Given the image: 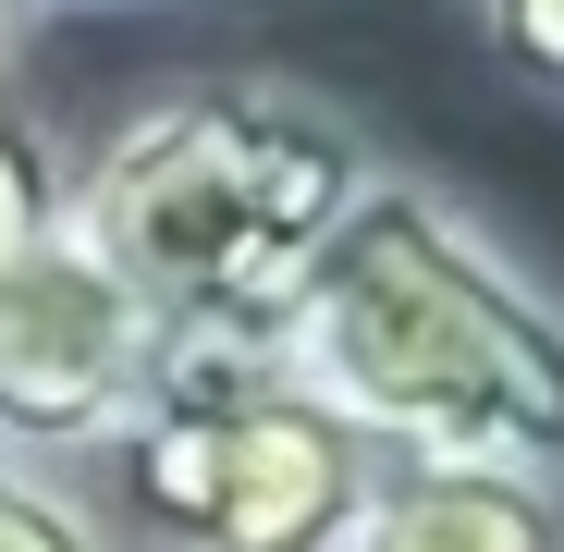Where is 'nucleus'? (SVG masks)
Instances as JSON below:
<instances>
[{
    "label": "nucleus",
    "instance_id": "obj_2",
    "mask_svg": "<svg viewBox=\"0 0 564 552\" xmlns=\"http://www.w3.org/2000/svg\"><path fill=\"white\" fill-rule=\"evenodd\" d=\"M368 148L319 86L282 74H184L123 111L74 184V234L160 307V332H258L282 344L307 270L368 209Z\"/></svg>",
    "mask_w": 564,
    "mask_h": 552
},
{
    "label": "nucleus",
    "instance_id": "obj_3",
    "mask_svg": "<svg viewBox=\"0 0 564 552\" xmlns=\"http://www.w3.org/2000/svg\"><path fill=\"white\" fill-rule=\"evenodd\" d=\"M381 479V442L344 430L258 332H172L135 430L86 467L135 552H344Z\"/></svg>",
    "mask_w": 564,
    "mask_h": 552
},
{
    "label": "nucleus",
    "instance_id": "obj_1",
    "mask_svg": "<svg viewBox=\"0 0 564 552\" xmlns=\"http://www.w3.org/2000/svg\"><path fill=\"white\" fill-rule=\"evenodd\" d=\"M295 381L381 467L564 479V295L417 172H381L282 320Z\"/></svg>",
    "mask_w": 564,
    "mask_h": 552
},
{
    "label": "nucleus",
    "instance_id": "obj_6",
    "mask_svg": "<svg viewBox=\"0 0 564 552\" xmlns=\"http://www.w3.org/2000/svg\"><path fill=\"white\" fill-rule=\"evenodd\" d=\"M74 160H62V136L25 111V99H0V270L13 258H37L62 221H74Z\"/></svg>",
    "mask_w": 564,
    "mask_h": 552
},
{
    "label": "nucleus",
    "instance_id": "obj_10",
    "mask_svg": "<svg viewBox=\"0 0 564 552\" xmlns=\"http://www.w3.org/2000/svg\"><path fill=\"white\" fill-rule=\"evenodd\" d=\"M50 13H160V0H50Z\"/></svg>",
    "mask_w": 564,
    "mask_h": 552
},
{
    "label": "nucleus",
    "instance_id": "obj_4",
    "mask_svg": "<svg viewBox=\"0 0 564 552\" xmlns=\"http://www.w3.org/2000/svg\"><path fill=\"white\" fill-rule=\"evenodd\" d=\"M160 356H172L160 307L62 221L37 258L0 270V454H37V467L86 479L135 430Z\"/></svg>",
    "mask_w": 564,
    "mask_h": 552
},
{
    "label": "nucleus",
    "instance_id": "obj_9",
    "mask_svg": "<svg viewBox=\"0 0 564 552\" xmlns=\"http://www.w3.org/2000/svg\"><path fill=\"white\" fill-rule=\"evenodd\" d=\"M37 25H50V0H0V74L37 50Z\"/></svg>",
    "mask_w": 564,
    "mask_h": 552
},
{
    "label": "nucleus",
    "instance_id": "obj_5",
    "mask_svg": "<svg viewBox=\"0 0 564 552\" xmlns=\"http://www.w3.org/2000/svg\"><path fill=\"white\" fill-rule=\"evenodd\" d=\"M344 552H564V479L516 467H393Z\"/></svg>",
    "mask_w": 564,
    "mask_h": 552
},
{
    "label": "nucleus",
    "instance_id": "obj_8",
    "mask_svg": "<svg viewBox=\"0 0 564 552\" xmlns=\"http://www.w3.org/2000/svg\"><path fill=\"white\" fill-rule=\"evenodd\" d=\"M454 13L479 25V50H491L516 86L564 99V0H454Z\"/></svg>",
    "mask_w": 564,
    "mask_h": 552
},
{
    "label": "nucleus",
    "instance_id": "obj_7",
    "mask_svg": "<svg viewBox=\"0 0 564 552\" xmlns=\"http://www.w3.org/2000/svg\"><path fill=\"white\" fill-rule=\"evenodd\" d=\"M0 552H135L111 528V504L74 467H37V454H0Z\"/></svg>",
    "mask_w": 564,
    "mask_h": 552
}]
</instances>
